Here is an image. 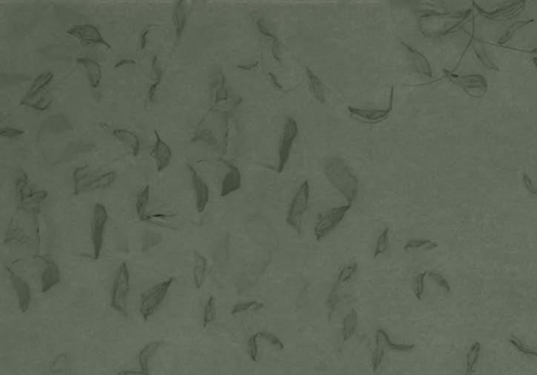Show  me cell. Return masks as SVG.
Returning a JSON list of instances; mask_svg holds the SVG:
<instances>
[{
  "mask_svg": "<svg viewBox=\"0 0 537 375\" xmlns=\"http://www.w3.org/2000/svg\"><path fill=\"white\" fill-rule=\"evenodd\" d=\"M40 211L17 208L6 232L5 243H20L39 251L40 228L38 215Z\"/></svg>",
  "mask_w": 537,
  "mask_h": 375,
  "instance_id": "6da1fadb",
  "label": "cell"
},
{
  "mask_svg": "<svg viewBox=\"0 0 537 375\" xmlns=\"http://www.w3.org/2000/svg\"><path fill=\"white\" fill-rule=\"evenodd\" d=\"M323 171L330 184L343 195L348 204H354L359 192V181L347 162L340 156L329 157Z\"/></svg>",
  "mask_w": 537,
  "mask_h": 375,
  "instance_id": "7a4b0ae2",
  "label": "cell"
},
{
  "mask_svg": "<svg viewBox=\"0 0 537 375\" xmlns=\"http://www.w3.org/2000/svg\"><path fill=\"white\" fill-rule=\"evenodd\" d=\"M53 79L54 73L52 71H46L39 74L26 96L21 100L20 105L28 106L38 111H44L50 108L53 104V97L50 91Z\"/></svg>",
  "mask_w": 537,
  "mask_h": 375,
  "instance_id": "3957f363",
  "label": "cell"
},
{
  "mask_svg": "<svg viewBox=\"0 0 537 375\" xmlns=\"http://www.w3.org/2000/svg\"><path fill=\"white\" fill-rule=\"evenodd\" d=\"M130 291V270L126 261L122 262L117 270L112 284L110 305L120 314L127 317V300Z\"/></svg>",
  "mask_w": 537,
  "mask_h": 375,
  "instance_id": "277c9868",
  "label": "cell"
},
{
  "mask_svg": "<svg viewBox=\"0 0 537 375\" xmlns=\"http://www.w3.org/2000/svg\"><path fill=\"white\" fill-rule=\"evenodd\" d=\"M16 197L17 208L40 211L41 204L47 197V191L36 190L32 186L28 174L23 170H19L16 180Z\"/></svg>",
  "mask_w": 537,
  "mask_h": 375,
  "instance_id": "5b68a950",
  "label": "cell"
},
{
  "mask_svg": "<svg viewBox=\"0 0 537 375\" xmlns=\"http://www.w3.org/2000/svg\"><path fill=\"white\" fill-rule=\"evenodd\" d=\"M311 197V186L309 181H304L298 190L296 191L294 197L292 198L291 205L289 207L286 215V223L291 228L294 229L298 234H301L302 229V220L305 212L309 208Z\"/></svg>",
  "mask_w": 537,
  "mask_h": 375,
  "instance_id": "8992f818",
  "label": "cell"
},
{
  "mask_svg": "<svg viewBox=\"0 0 537 375\" xmlns=\"http://www.w3.org/2000/svg\"><path fill=\"white\" fill-rule=\"evenodd\" d=\"M174 281L175 279L170 277L152 286L143 295L140 303V313L145 321L150 319L163 304Z\"/></svg>",
  "mask_w": 537,
  "mask_h": 375,
  "instance_id": "52a82bcc",
  "label": "cell"
},
{
  "mask_svg": "<svg viewBox=\"0 0 537 375\" xmlns=\"http://www.w3.org/2000/svg\"><path fill=\"white\" fill-rule=\"evenodd\" d=\"M108 218L109 217L105 206L102 204H95L90 221V240L93 258L95 260L99 259L102 254Z\"/></svg>",
  "mask_w": 537,
  "mask_h": 375,
  "instance_id": "ba28073f",
  "label": "cell"
},
{
  "mask_svg": "<svg viewBox=\"0 0 537 375\" xmlns=\"http://www.w3.org/2000/svg\"><path fill=\"white\" fill-rule=\"evenodd\" d=\"M352 205L347 204L339 206L336 208H333L328 213H325L323 216L320 217V219L316 222L315 228H314V235L315 239L317 241H321L327 236H329L338 226L342 222L344 219L347 213L350 211Z\"/></svg>",
  "mask_w": 537,
  "mask_h": 375,
  "instance_id": "9c48e42d",
  "label": "cell"
},
{
  "mask_svg": "<svg viewBox=\"0 0 537 375\" xmlns=\"http://www.w3.org/2000/svg\"><path fill=\"white\" fill-rule=\"evenodd\" d=\"M299 133L298 128V123L296 120L293 117H287L284 124V128L282 135L279 141L278 146V166H277V172L281 173L284 170L285 165L287 164V161L290 159L291 150L293 145H294L295 140L297 139Z\"/></svg>",
  "mask_w": 537,
  "mask_h": 375,
  "instance_id": "30bf717a",
  "label": "cell"
},
{
  "mask_svg": "<svg viewBox=\"0 0 537 375\" xmlns=\"http://www.w3.org/2000/svg\"><path fill=\"white\" fill-rule=\"evenodd\" d=\"M395 102V86L393 85L390 88V96L388 106L384 109H373V108H357V107H348L350 115L362 123L365 124H379L384 122L393 111Z\"/></svg>",
  "mask_w": 537,
  "mask_h": 375,
  "instance_id": "8fae6325",
  "label": "cell"
},
{
  "mask_svg": "<svg viewBox=\"0 0 537 375\" xmlns=\"http://www.w3.org/2000/svg\"><path fill=\"white\" fill-rule=\"evenodd\" d=\"M66 34L75 37L84 46L103 45L111 49V45L104 39L100 31L92 24H78L66 31Z\"/></svg>",
  "mask_w": 537,
  "mask_h": 375,
  "instance_id": "7c38bea8",
  "label": "cell"
},
{
  "mask_svg": "<svg viewBox=\"0 0 537 375\" xmlns=\"http://www.w3.org/2000/svg\"><path fill=\"white\" fill-rule=\"evenodd\" d=\"M445 77L452 82L453 84L457 85L458 87L463 88L467 93L471 94L472 90H480L484 94L488 89V84L486 79L481 76V74H461L453 73L447 69L443 70Z\"/></svg>",
  "mask_w": 537,
  "mask_h": 375,
  "instance_id": "4fadbf2b",
  "label": "cell"
},
{
  "mask_svg": "<svg viewBox=\"0 0 537 375\" xmlns=\"http://www.w3.org/2000/svg\"><path fill=\"white\" fill-rule=\"evenodd\" d=\"M6 270L9 274L12 287L17 297L18 306L22 312H27L32 302V292L30 284L26 279H23L20 274L12 270L10 267H6Z\"/></svg>",
  "mask_w": 537,
  "mask_h": 375,
  "instance_id": "5bb4252c",
  "label": "cell"
},
{
  "mask_svg": "<svg viewBox=\"0 0 537 375\" xmlns=\"http://www.w3.org/2000/svg\"><path fill=\"white\" fill-rule=\"evenodd\" d=\"M43 268L40 277L41 292L46 293L57 286L61 281V271L59 265L50 256H41Z\"/></svg>",
  "mask_w": 537,
  "mask_h": 375,
  "instance_id": "9a60e30c",
  "label": "cell"
},
{
  "mask_svg": "<svg viewBox=\"0 0 537 375\" xmlns=\"http://www.w3.org/2000/svg\"><path fill=\"white\" fill-rule=\"evenodd\" d=\"M188 167L192 188L195 194V207H197L199 213H203L210 202V189L207 183L200 176L197 170L190 165Z\"/></svg>",
  "mask_w": 537,
  "mask_h": 375,
  "instance_id": "2e32d148",
  "label": "cell"
},
{
  "mask_svg": "<svg viewBox=\"0 0 537 375\" xmlns=\"http://www.w3.org/2000/svg\"><path fill=\"white\" fill-rule=\"evenodd\" d=\"M525 5H526V2L512 3L509 6L501 8L493 12H486L484 9H482L480 6H477L475 3H473V6L476 8L478 13L483 17H485L486 19L490 20V21H496V22L507 21L511 18L516 17L520 13L523 12V10L525 9Z\"/></svg>",
  "mask_w": 537,
  "mask_h": 375,
  "instance_id": "e0dca14e",
  "label": "cell"
},
{
  "mask_svg": "<svg viewBox=\"0 0 537 375\" xmlns=\"http://www.w3.org/2000/svg\"><path fill=\"white\" fill-rule=\"evenodd\" d=\"M156 133V142L150 149V155L154 157L158 172H163L171 162L172 151L171 148L160 136L158 131Z\"/></svg>",
  "mask_w": 537,
  "mask_h": 375,
  "instance_id": "ac0fdd59",
  "label": "cell"
},
{
  "mask_svg": "<svg viewBox=\"0 0 537 375\" xmlns=\"http://www.w3.org/2000/svg\"><path fill=\"white\" fill-rule=\"evenodd\" d=\"M224 163L227 166L228 171L222 181L221 196L227 197L241 188V174L239 169L232 163L227 161H224Z\"/></svg>",
  "mask_w": 537,
  "mask_h": 375,
  "instance_id": "d6986e66",
  "label": "cell"
},
{
  "mask_svg": "<svg viewBox=\"0 0 537 375\" xmlns=\"http://www.w3.org/2000/svg\"><path fill=\"white\" fill-rule=\"evenodd\" d=\"M76 62L78 65H80L81 67L84 68V70L87 74V79H88L90 87L92 89L99 87L101 84V80H102V70H101L100 64L98 63L95 60L87 58V57L78 58Z\"/></svg>",
  "mask_w": 537,
  "mask_h": 375,
  "instance_id": "ffe728a7",
  "label": "cell"
},
{
  "mask_svg": "<svg viewBox=\"0 0 537 375\" xmlns=\"http://www.w3.org/2000/svg\"><path fill=\"white\" fill-rule=\"evenodd\" d=\"M402 45L407 51V53L410 57L411 63L414 67V69H416V71L420 74H423V76H425V77L432 78V68H431L430 63L427 60V58L421 52H419L417 48L410 46L409 44L402 42Z\"/></svg>",
  "mask_w": 537,
  "mask_h": 375,
  "instance_id": "44dd1931",
  "label": "cell"
},
{
  "mask_svg": "<svg viewBox=\"0 0 537 375\" xmlns=\"http://www.w3.org/2000/svg\"><path fill=\"white\" fill-rule=\"evenodd\" d=\"M93 171L94 170H92L89 166H81L74 170V172H72V183H74L75 195H80L87 192Z\"/></svg>",
  "mask_w": 537,
  "mask_h": 375,
  "instance_id": "7402d4cb",
  "label": "cell"
},
{
  "mask_svg": "<svg viewBox=\"0 0 537 375\" xmlns=\"http://www.w3.org/2000/svg\"><path fill=\"white\" fill-rule=\"evenodd\" d=\"M117 180V173L114 171L103 172L99 170H94L90 183L87 188V192L104 190L109 188Z\"/></svg>",
  "mask_w": 537,
  "mask_h": 375,
  "instance_id": "603a6c76",
  "label": "cell"
},
{
  "mask_svg": "<svg viewBox=\"0 0 537 375\" xmlns=\"http://www.w3.org/2000/svg\"><path fill=\"white\" fill-rule=\"evenodd\" d=\"M172 22L176 33V45L181 41L187 23V12L186 5L183 0L178 2L172 12Z\"/></svg>",
  "mask_w": 537,
  "mask_h": 375,
  "instance_id": "cb8c5ba5",
  "label": "cell"
},
{
  "mask_svg": "<svg viewBox=\"0 0 537 375\" xmlns=\"http://www.w3.org/2000/svg\"><path fill=\"white\" fill-rule=\"evenodd\" d=\"M112 134L121 144H123L125 147H127L130 150L132 155L137 156L140 153L141 141L136 133H133L132 131L127 130V129L119 128V129L112 130Z\"/></svg>",
  "mask_w": 537,
  "mask_h": 375,
  "instance_id": "d4e9b609",
  "label": "cell"
},
{
  "mask_svg": "<svg viewBox=\"0 0 537 375\" xmlns=\"http://www.w3.org/2000/svg\"><path fill=\"white\" fill-rule=\"evenodd\" d=\"M212 91L214 97V106L226 102L231 96L226 87V79L222 71H216L212 78Z\"/></svg>",
  "mask_w": 537,
  "mask_h": 375,
  "instance_id": "484cf974",
  "label": "cell"
},
{
  "mask_svg": "<svg viewBox=\"0 0 537 375\" xmlns=\"http://www.w3.org/2000/svg\"><path fill=\"white\" fill-rule=\"evenodd\" d=\"M193 258H194L193 282H194L195 287L200 289L204 285L206 277H207L208 261H207V258L204 255L200 254L198 251H194Z\"/></svg>",
  "mask_w": 537,
  "mask_h": 375,
  "instance_id": "4316f807",
  "label": "cell"
},
{
  "mask_svg": "<svg viewBox=\"0 0 537 375\" xmlns=\"http://www.w3.org/2000/svg\"><path fill=\"white\" fill-rule=\"evenodd\" d=\"M162 344H163L162 342L155 341V342H150L148 344H146L143 347V349L141 350V352L139 354V365L142 370V372L140 373L141 375H150L149 374V362L155 357L158 350L161 348Z\"/></svg>",
  "mask_w": 537,
  "mask_h": 375,
  "instance_id": "83f0119b",
  "label": "cell"
},
{
  "mask_svg": "<svg viewBox=\"0 0 537 375\" xmlns=\"http://www.w3.org/2000/svg\"><path fill=\"white\" fill-rule=\"evenodd\" d=\"M305 72H306V76H308V79L310 82V89H311L313 96L321 104H324L327 97H325V88H324L322 81L318 78L317 74H315L314 71H312L311 68H306Z\"/></svg>",
  "mask_w": 537,
  "mask_h": 375,
  "instance_id": "f1b7e54d",
  "label": "cell"
},
{
  "mask_svg": "<svg viewBox=\"0 0 537 375\" xmlns=\"http://www.w3.org/2000/svg\"><path fill=\"white\" fill-rule=\"evenodd\" d=\"M358 327V312L356 309H351L344 317L342 322V341L343 343L350 341L356 333Z\"/></svg>",
  "mask_w": 537,
  "mask_h": 375,
  "instance_id": "f546056e",
  "label": "cell"
},
{
  "mask_svg": "<svg viewBox=\"0 0 537 375\" xmlns=\"http://www.w3.org/2000/svg\"><path fill=\"white\" fill-rule=\"evenodd\" d=\"M151 72H152V83L147 91V100L149 102H154L158 91V88L163 80V70L158 56H155L151 62Z\"/></svg>",
  "mask_w": 537,
  "mask_h": 375,
  "instance_id": "4dcf8cb0",
  "label": "cell"
},
{
  "mask_svg": "<svg viewBox=\"0 0 537 375\" xmlns=\"http://www.w3.org/2000/svg\"><path fill=\"white\" fill-rule=\"evenodd\" d=\"M175 217H176V215H171V214H164V213H152V214H149V213H147L141 220L144 221V222H148V223L155 224V226H157V227L168 228V229L176 230L177 227L175 226V223L172 222V219Z\"/></svg>",
  "mask_w": 537,
  "mask_h": 375,
  "instance_id": "1f68e13d",
  "label": "cell"
},
{
  "mask_svg": "<svg viewBox=\"0 0 537 375\" xmlns=\"http://www.w3.org/2000/svg\"><path fill=\"white\" fill-rule=\"evenodd\" d=\"M149 198H150V186L146 185L139 191L138 196H137L136 212L140 219H142L146 214H147Z\"/></svg>",
  "mask_w": 537,
  "mask_h": 375,
  "instance_id": "d6a6232c",
  "label": "cell"
},
{
  "mask_svg": "<svg viewBox=\"0 0 537 375\" xmlns=\"http://www.w3.org/2000/svg\"><path fill=\"white\" fill-rule=\"evenodd\" d=\"M357 270H358V264L356 262H353L351 264H348V265L343 266L342 269L340 270V272L338 274V278H337V280L335 282L334 288L338 290L341 286H343L348 282H350L352 280V278L355 276V273L357 272Z\"/></svg>",
  "mask_w": 537,
  "mask_h": 375,
  "instance_id": "836d02e7",
  "label": "cell"
},
{
  "mask_svg": "<svg viewBox=\"0 0 537 375\" xmlns=\"http://www.w3.org/2000/svg\"><path fill=\"white\" fill-rule=\"evenodd\" d=\"M376 332L379 333V335L381 337L384 345L387 346L389 349L394 350V351H397V352H408V351H411V350L414 347H416V345H414V344H399V343L393 342L392 340H390L388 333L385 330H383V329H378Z\"/></svg>",
  "mask_w": 537,
  "mask_h": 375,
  "instance_id": "e575fe53",
  "label": "cell"
},
{
  "mask_svg": "<svg viewBox=\"0 0 537 375\" xmlns=\"http://www.w3.org/2000/svg\"><path fill=\"white\" fill-rule=\"evenodd\" d=\"M480 354H481V343L480 342H475L470 350L469 352L467 353V361H466V375H472L474 370H475V366L477 364V361L480 359Z\"/></svg>",
  "mask_w": 537,
  "mask_h": 375,
  "instance_id": "d590c367",
  "label": "cell"
},
{
  "mask_svg": "<svg viewBox=\"0 0 537 375\" xmlns=\"http://www.w3.org/2000/svg\"><path fill=\"white\" fill-rule=\"evenodd\" d=\"M191 142L192 143L203 142V143H205V144H207L209 146H212V147H217L218 146V141H217L216 136L214 135L212 130H210L208 128H199L197 131H195L194 136L192 137Z\"/></svg>",
  "mask_w": 537,
  "mask_h": 375,
  "instance_id": "8d00e7d4",
  "label": "cell"
},
{
  "mask_svg": "<svg viewBox=\"0 0 537 375\" xmlns=\"http://www.w3.org/2000/svg\"><path fill=\"white\" fill-rule=\"evenodd\" d=\"M376 349L374 351V354H373V359H372V366H373V370L376 372L379 370L380 366L382 365V362H383V359H384V354H385V351H384V343L381 339V337L379 335V333L376 332Z\"/></svg>",
  "mask_w": 537,
  "mask_h": 375,
  "instance_id": "74e56055",
  "label": "cell"
},
{
  "mask_svg": "<svg viewBox=\"0 0 537 375\" xmlns=\"http://www.w3.org/2000/svg\"><path fill=\"white\" fill-rule=\"evenodd\" d=\"M216 317V301L213 295L209 297L207 302L204 307V313H203V326L206 328L207 326L214 321Z\"/></svg>",
  "mask_w": 537,
  "mask_h": 375,
  "instance_id": "f35d334b",
  "label": "cell"
},
{
  "mask_svg": "<svg viewBox=\"0 0 537 375\" xmlns=\"http://www.w3.org/2000/svg\"><path fill=\"white\" fill-rule=\"evenodd\" d=\"M388 245H389V228H385L377 239L376 246L374 249V258L377 259L380 256L384 255L385 252L387 251Z\"/></svg>",
  "mask_w": 537,
  "mask_h": 375,
  "instance_id": "ab89813d",
  "label": "cell"
},
{
  "mask_svg": "<svg viewBox=\"0 0 537 375\" xmlns=\"http://www.w3.org/2000/svg\"><path fill=\"white\" fill-rule=\"evenodd\" d=\"M437 247V244L428 239H412L406 242L404 245V251H410V249H425V251H431Z\"/></svg>",
  "mask_w": 537,
  "mask_h": 375,
  "instance_id": "60d3db41",
  "label": "cell"
},
{
  "mask_svg": "<svg viewBox=\"0 0 537 375\" xmlns=\"http://www.w3.org/2000/svg\"><path fill=\"white\" fill-rule=\"evenodd\" d=\"M263 304L261 302H258V301H248V302H241V303H238L236 304L232 310H231V313L233 315H236V314H239V313H243V312H250V311H258L260 309L263 308Z\"/></svg>",
  "mask_w": 537,
  "mask_h": 375,
  "instance_id": "b9f144b4",
  "label": "cell"
},
{
  "mask_svg": "<svg viewBox=\"0 0 537 375\" xmlns=\"http://www.w3.org/2000/svg\"><path fill=\"white\" fill-rule=\"evenodd\" d=\"M531 22H533V19H531V20H520V21L514 22L513 24H511L510 28L506 31V33H505V34L502 36V38L498 40V43H500L501 45L506 44V43H507V42H508L512 37H513V35L515 34L516 31H519V30H521V29L527 27L528 24L531 23Z\"/></svg>",
  "mask_w": 537,
  "mask_h": 375,
  "instance_id": "7bdbcfd3",
  "label": "cell"
},
{
  "mask_svg": "<svg viewBox=\"0 0 537 375\" xmlns=\"http://www.w3.org/2000/svg\"><path fill=\"white\" fill-rule=\"evenodd\" d=\"M473 49H474V53H475L476 57L478 58V60H480V61H481V62H482L486 67L490 68V69H496V70L498 69V68L496 67V65H495V64L490 60V58L488 57V55H487L486 52H485V48H484L483 44H482L481 42H478V40H476V42L474 43V45H473Z\"/></svg>",
  "mask_w": 537,
  "mask_h": 375,
  "instance_id": "ee69618b",
  "label": "cell"
},
{
  "mask_svg": "<svg viewBox=\"0 0 537 375\" xmlns=\"http://www.w3.org/2000/svg\"><path fill=\"white\" fill-rule=\"evenodd\" d=\"M258 339H259V334L255 333V334H252L248 340V353H249L250 359L253 362H257V360H258V352H259Z\"/></svg>",
  "mask_w": 537,
  "mask_h": 375,
  "instance_id": "f6af8a7d",
  "label": "cell"
},
{
  "mask_svg": "<svg viewBox=\"0 0 537 375\" xmlns=\"http://www.w3.org/2000/svg\"><path fill=\"white\" fill-rule=\"evenodd\" d=\"M426 276H427V271L421 272L418 274L416 280H414V295H416V298L419 300V301H421L423 293H424Z\"/></svg>",
  "mask_w": 537,
  "mask_h": 375,
  "instance_id": "bcb514c9",
  "label": "cell"
},
{
  "mask_svg": "<svg viewBox=\"0 0 537 375\" xmlns=\"http://www.w3.org/2000/svg\"><path fill=\"white\" fill-rule=\"evenodd\" d=\"M509 342H510L512 345H513V346L519 350L520 352L525 353V354H527V356H532V357L537 358V352H536V351H534V350L529 349L525 344H523V343H522L519 339H516L515 337H512V338L509 340Z\"/></svg>",
  "mask_w": 537,
  "mask_h": 375,
  "instance_id": "7dc6e473",
  "label": "cell"
},
{
  "mask_svg": "<svg viewBox=\"0 0 537 375\" xmlns=\"http://www.w3.org/2000/svg\"><path fill=\"white\" fill-rule=\"evenodd\" d=\"M259 334V338L265 340L267 343H270L271 345L277 347L278 349H283V343L281 342V340L275 335L274 333H271V332H266V331H261V332H258Z\"/></svg>",
  "mask_w": 537,
  "mask_h": 375,
  "instance_id": "c3c4849f",
  "label": "cell"
},
{
  "mask_svg": "<svg viewBox=\"0 0 537 375\" xmlns=\"http://www.w3.org/2000/svg\"><path fill=\"white\" fill-rule=\"evenodd\" d=\"M427 274L438 286H441L443 289H445V291H447V292L450 291V285H449L448 281L442 276L441 273L435 272V271H428Z\"/></svg>",
  "mask_w": 537,
  "mask_h": 375,
  "instance_id": "681fc988",
  "label": "cell"
},
{
  "mask_svg": "<svg viewBox=\"0 0 537 375\" xmlns=\"http://www.w3.org/2000/svg\"><path fill=\"white\" fill-rule=\"evenodd\" d=\"M256 27H257V30L259 31V33H260L262 36H264V38L272 40L273 43H275V42L278 41V39L276 38V36H275L273 33H271L270 31H268V29L266 28V26H265V23H264L263 19H258V20L256 21Z\"/></svg>",
  "mask_w": 537,
  "mask_h": 375,
  "instance_id": "f907efd6",
  "label": "cell"
},
{
  "mask_svg": "<svg viewBox=\"0 0 537 375\" xmlns=\"http://www.w3.org/2000/svg\"><path fill=\"white\" fill-rule=\"evenodd\" d=\"M24 134V131L13 127H4L0 129V135L9 140H15Z\"/></svg>",
  "mask_w": 537,
  "mask_h": 375,
  "instance_id": "816d5d0a",
  "label": "cell"
},
{
  "mask_svg": "<svg viewBox=\"0 0 537 375\" xmlns=\"http://www.w3.org/2000/svg\"><path fill=\"white\" fill-rule=\"evenodd\" d=\"M149 31H150V27L146 28L145 30H143L141 32V35L139 38V51H144L146 45H147V37L149 35Z\"/></svg>",
  "mask_w": 537,
  "mask_h": 375,
  "instance_id": "f5cc1de1",
  "label": "cell"
},
{
  "mask_svg": "<svg viewBox=\"0 0 537 375\" xmlns=\"http://www.w3.org/2000/svg\"><path fill=\"white\" fill-rule=\"evenodd\" d=\"M523 182H524L525 187H526V189L528 190L529 193H531V194H533V195H537V189L534 187V184L532 183L531 179L528 176L527 174H524V175H523Z\"/></svg>",
  "mask_w": 537,
  "mask_h": 375,
  "instance_id": "db71d44e",
  "label": "cell"
},
{
  "mask_svg": "<svg viewBox=\"0 0 537 375\" xmlns=\"http://www.w3.org/2000/svg\"><path fill=\"white\" fill-rule=\"evenodd\" d=\"M267 78H268V80H270V82L272 83V85H273L275 88L280 89V90L283 88V87L281 86V84L278 82V80H277V78H276V76H275L274 73H272V72H267Z\"/></svg>",
  "mask_w": 537,
  "mask_h": 375,
  "instance_id": "11a10c76",
  "label": "cell"
},
{
  "mask_svg": "<svg viewBox=\"0 0 537 375\" xmlns=\"http://www.w3.org/2000/svg\"><path fill=\"white\" fill-rule=\"evenodd\" d=\"M124 65H136V61L135 60H131V59H124V60H121L120 62L116 63L114 64V68H120L122 66Z\"/></svg>",
  "mask_w": 537,
  "mask_h": 375,
  "instance_id": "9f6ffc18",
  "label": "cell"
},
{
  "mask_svg": "<svg viewBox=\"0 0 537 375\" xmlns=\"http://www.w3.org/2000/svg\"><path fill=\"white\" fill-rule=\"evenodd\" d=\"M257 66H258V62H254V63L245 64V65H237V68L241 69V70H253V69L257 68Z\"/></svg>",
  "mask_w": 537,
  "mask_h": 375,
  "instance_id": "6f0895ef",
  "label": "cell"
},
{
  "mask_svg": "<svg viewBox=\"0 0 537 375\" xmlns=\"http://www.w3.org/2000/svg\"><path fill=\"white\" fill-rule=\"evenodd\" d=\"M533 63L535 64V66L537 67V57L536 58H533Z\"/></svg>",
  "mask_w": 537,
  "mask_h": 375,
  "instance_id": "680465c9",
  "label": "cell"
},
{
  "mask_svg": "<svg viewBox=\"0 0 537 375\" xmlns=\"http://www.w3.org/2000/svg\"><path fill=\"white\" fill-rule=\"evenodd\" d=\"M120 375H129V373L128 372H122V373H120Z\"/></svg>",
  "mask_w": 537,
  "mask_h": 375,
  "instance_id": "91938a15",
  "label": "cell"
},
{
  "mask_svg": "<svg viewBox=\"0 0 537 375\" xmlns=\"http://www.w3.org/2000/svg\"><path fill=\"white\" fill-rule=\"evenodd\" d=\"M532 53H537V48H535L534 51H532Z\"/></svg>",
  "mask_w": 537,
  "mask_h": 375,
  "instance_id": "94428289",
  "label": "cell"
}]
</instances>
